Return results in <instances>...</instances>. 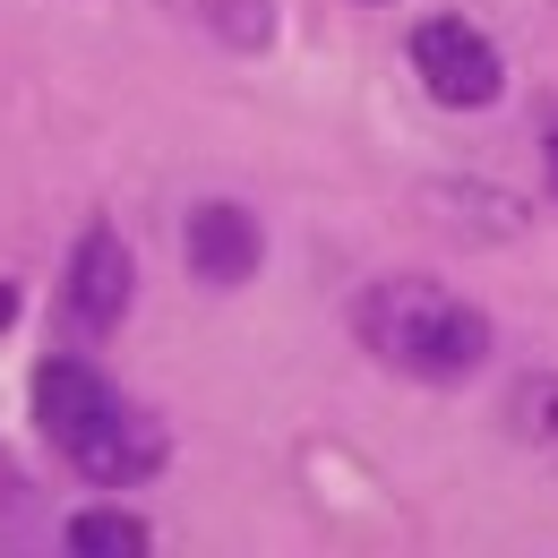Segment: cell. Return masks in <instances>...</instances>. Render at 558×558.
I'll return each instance as SVG.
<instances>
[{"label":"cell","mask_w":558,"mask_h":558,"mask_svg":"<svg viewBox=\"0 0 558 558\" xmlns=\"http://www.w3.org/2000/svg\"><path fill=\"white\" fill-rule=\"evenodd\" d=\"M361 336L387 352L396 369H421V378H456L489 352V318L447 301L438 283H387L361 301Z\"/></svg>","instance_id":"cell-1"},{"label":"cell","mask_w":558,"mask_h":558,"mask_svg":"<svg viewBox=\"0 0 558 558\" xmlns=\"http://www.w3.org/2000/svg\"><path fill=\"white\" fill-rule=\"evenodd\" d=\"M190 267L198 283H250L258 276V215L250 207H198L190 215Z\"/></svg>","instance_id":"cell-5"},{"label":"cell","mask_w":558,"mask_h":558,"mask_svg":"<svg viewBox=\"0 0 558 558\" xmlns=\"http://www.w3.org/2000/svg\"><path fill=\"white\" fill-rule=\"evenodd\" d=\"M413 70H421V86H429L438 104H464V112L498 95V52H489L464 17H429V26H421L413 35Z\"/></svg>","instance_id":"cell-2"},{"label":"cell","mask_w":558,"mask_h":558,"mask_svg":"<svg viewBox=\"0 0 558 558\" xmlns=\"http://www.w3.org/2000/svg\"><path fill=\"white\" fill-rule=\"evenodd\" d=\"M77 473H86V482H146V473H155V464H163V429H155V421H138V413H112L104 421V429H95V438H86V447H77L70 456Z\"/></svg>","instance_id":"cell-6"},{"label":"cell","mask_w":558,"mask_h":558,"mask_svg":"<svg viewBox=\"0 0 558 558\" xmlns=\"http://www.w3.org/2000/svg\"><path fill=\"white\" fill-rule=\"evenodd\" d=\"M70 550H77V558H138L146 533H138V515L95 507V515H77V524H70Z\"/></svg>","instance_id":"cell-7"},{"label":"cell","mask_w":558,"mask_h":558,"mask_svg":"<svg viewBox=\"0 0 558 558\" xmlns=\"http://www.w3.org/2000/svg\"><path fill=\"white\" fill-rule=\"evenodd\" d=\"M550 172H558V130H550Z\"/></svg>","instance_id":"cell-9"},{"label":"cell","mask_w":558,"mask_h":558,"mask_svg":"<svg viewBox=\"0 0 558 558\" xmlns=\"http://www.w3.org/2000/svg\"><path fill=\"white\" fill-rule=\"evenodd\" d=\"M9 310H17V292H9V283H0V327H9Z\"/></svg>","instance_id":"cell-8"},{"label":"cell","mask_w":558,"mask_h":558,"mask_svg":"<svg viewBox=\"0 0 558 558\" xmlns=\"http://www.w3.org/2000/svg\"><path fill=\"white\" fill-rule=\"evenodd\" d=\"M121 310H130V250H121V232H86L70 258V318L86 327H121Z\"/></svg>","instance_id":"cell-4"},{"label":"cell","mask_w":558,"mask_h":558,"mask_svg":"<svg viewBox=\"0 0 558 558\" xmlns=\"http://www.w3.org/2000/svg\"><path fill=\"white\" fill-rule=\"evenodd\" d=\"M112 413H121V404H112V387H104L95 369H77V361H44V369H35V429H44L52 447L77 456Z\"/></svg>","instance_id":"cell-3"}]
</instances>
